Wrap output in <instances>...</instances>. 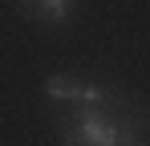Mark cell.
<instances>
[{"mask_svg":"<svg viewBox=\"0 0 150 146\" xmlns=\"http://www.w3.org/2000/svg\"><path fill=\"white\" fill-rule=\"evenodd\" d=\"M45 94H49L53 101H77V97H81V81H73V77H61V73H53L49 81H45Z\"/></svg>","mask_w":150,"mask_h":146,"instance_id":"3","label":"cell"},{"mask_svg":"<svg viewBox=\"0 0 150 146\" xmlns=\"http://www.w3.org/2000/svg\"><path fill=\"white\" fill-rule=\"evenodd\" d=\"M61 146H134V142L110 114L81 106L69 118V126H61Z\"/></svg>","mask_w":150,"mask_h":146,"instance_id":"1","label":"cell"},{"mask_svg":"<svg viewBox=\"0 0 150 146\" xmlns=\"http://www.w3.org/2000/svg\"><path fill=\"white\" fill-rule=\"evenodd\" d=\"M21 12L37 16V21H49V24H61V21H69L73 0H28V4H21Z\"/></svg>","mask_w":150,"mask_h":146,"instance_id":"2","label":"cell"}]
</instances>
